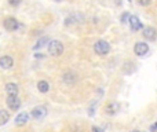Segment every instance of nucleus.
Here are the masks:
<instances>
[{
  "label": "nucleus",
  "instance_id": "obj_23",
  "mask_svg": "<svg viewBox=\"0 0 157 132\" xmlns=\"http://www.w3.org/2000/svg\"><path fill=\"white\" fill-rule=\"evenodd\" d=\"M58 2H59V0H58Z\"/></svg>",
  "mask_w": 157,
  "mask_h": 132
},
{
  "label": "nucleus",
  "instance_id": "obj_20",
  "mask_svg": "<svg viewBox=\"0 0 157 132\" xmlns=\"http://www.w3.org/2000/svg\"><path fill=\"white\" fill-rule=\"evenodd\" d=\"M92 131H94V132H103L101 128H98V127H92Z\"/></svg>",
  "mask_w": 157,
  "mask_h": 132
},
{
  "label": "nucleus",
  "instance_id": "obj_12",
  "mask_svg": "<svg viewBox=\"0 0 157 132\" xmlns=\"http://www.w3.org/2000/svg\"><path fill=\"white\" fill-rule=\"evenodd\" d=\"M63 81L66 84H69V85H72V84H75L77 81V74H75L73 72H66L63 74Z\"/></svg>",
  "mask_w": 157,
  "mask_h": 132
},
{
  "label": "nucleus",
  "instance_id": "obj_14",
  "mask_svg": "<svg viewBox=\"0 0 157 132\" xmlns=\"http://www.w3.org/2000/svg\"><path fill=\"white\" fill-rule=\"evenodd\" d=\"M37 89L41 92V94H46V92H48V89H50V84L47 83L46 80H40L37 83Z\"/></svg>",
  "mask_w": 157,
  "mask_h": 132
},
{
  "label": "nucleus",
  "instance_id": "obj_2",
  "mask_svg": "<svg viewBox=\"0 0 157 132\" xmlns=\"http://www.w3.org/2000/svg\"><path fill=\"white\" fill-rule=\"evenodd\" d=\"M94 51L97 52L98 55H106L110 51V44L106 40H98L97 43L94 44Z\"/></svg>",
  "mask_w": 157,
  "mask_h": 132
},
{
  "label": "nucleus",
  "instance_id": "obj_16",
  "mask_svg": "<svg viewBox=\"0 0 157 132\" xmlns=\"http://www.w3.org/2000/svg\"><path fill=\"white\" fill-rule=\"evenodd\" d=\"M117 107H119V105H117V103H110L109 106H106V113H108V114L116 113V109Z\"/></svg>",
  "mask_w": 157,
  "mask_h": 132
},
{
  "label": "nucleus",
  "instance_id": "obj_7",
  "mask_svg": "<svg viewBox=\"0 0 157 132\" xmlns=\"http://www.w3.org/2000/svg\"><path fill=\"white\" fill-rule=\"evenodd\" d=\"M47 116V109L44 106H36L32 110V117L35 120H43Z\"/></svg>",
  "mask_w": 157,
  "mask_h": 132
},
{
  "label": "nucleus",
  "instance_id": "obj_1",
  "mask_svg": "<svg viewBox=\"0 0 157 132\" xmlns=\"http://www.w3.org/2000/svg\"><path fill=\"white\" fill-rule=\"evenodd\" d=\"M48 52L51 57H61L63 52V44L58 40H52L48 43Z\"/></svg>",
  "mask_w": 157,
  "mask_h": 132
},
{
  "label": "nucleus",
  "instance_id": "obj_5",
  "mask_svg": "<svg viewBox=\"0 0 157 132\" xmlns=\"http://www.w3.org/2000/svg\"><path fill=\"white\" fill-rule=\"evenodd\" d=\"M142 36L149 41H155L156 36H157V30L153 26H146V28H144V30H142Z\"/></svg>",
  "mask_w": 157,
  "mask_h": 132
},
{
  "label": "nucleus",
  "instance_id": "obj_22",
  "mask_svg": "<svg viewBox=\"0 0 157 132\" xmlns=\"http://www.w3.org/2000/svg\"><path fill=\"white\" fill-rule=\"evenodd\" d=\"M132 132H141V131H132Z\"/></svg>",
  "mask_w": 157,
  "mask_h": 132
},
{
  "label": "nucleus",
  "instance_id": "obj_11",
  "mask_svg": "<svg viewBox=\"0 0 157 132\" xmlns=\"http://www.w3.org/2000/svg\"><path fill=\"white\" fill-rule=\"evenodd\" d=\"M28 121H29V114L28 113H19L18 116L15 117V125H18V127L25 125Z\"/></svg>",
  "mask_w": 157,
  "mask_h": 132
},
{
  "label": "nucleus",
  "instance_id": "obj_13",
  "mask_svg": "<svg viewBox=\"0 0 157 132\" xmlns=\"http://www.w3.org/2000/svg\"><path fill=\"white\" fill-rule=\"evenodd\" d=\"M10 121V113L4 109H0V125H4Z\"/></svg>",
  "mask_w": 157,
  "mask_h": 132
},
{
  "label": "nucleus",
  "instance_id": "obj_21",
  "mask_svg": "<svg viewBox=\"0 0 157 132\" xmlns=\"http://www.w3.org/2000/svg\"><path fill=\"white\" fill-rule=\"evenodd\" d=\"M156 124H153V125H150V132H156Z\"/></svg>",
  "mask_w": 157,
  "mask_h": 132
},
{
  "label": "nucleus",
  "instance_id": "obj_6",
  "mask_svg": "<svg viewBox=\"0 0 157 132\" xmlns=\"http://www.w3.org/2000/svg\"><path fill=\"white\" fill-rule=\"evenodd\" d=\"M127 24H130V28L132 32H138V30L142 29V22L139 21V18L136 15H130Z\"/></svg>",
  "mask_w": 157,
  "mask_h": 132
},
{
  "label": "nucleus",
  "instance_id": "obj_15",
  "mask_svg": "<svg viewBox=\"0 0 157 132\" xmlns=\"http://www.w3.org/2000/svg\"><path fill=\"white\" fill-rule=\"evenodd\" d=\"M48 43V37H41L40 40L36 43V46L33 47V50H39V48H41V47H44L46 44Z\"/></svg>",
  "mask_w": 157,
  "mask_h": 132
},
{
  "label": "nucleus",
  "instance_id": "obj_8",
  "mask_svg": "<svg viewBox=\"0 0 157 132\" xmlns=\"http://www.w3.org/2000/svg\"><path fill=\"white\" fill-rule=\"evenodd\" d=\"M6 102H7V106L10 110L15 111L21 107V100L18 99V96H8L7 99H6Z\"/></svg>",
  "mask_w": 157,
  "mask_h": 132
},
{
  "label": "nucleus",
  "instance_id": "obj_17",
  "mask_svg": "<svg viewBox=\"0 0 157 132\" xmlns=\"http://www.w3.org/2000/svg\"><path fill=\"white\" fill-rule=\"evenodd\" d=\"M128 18H130V14L125 11L124 14H121V17H120V21H121V24H127V22H128Z\"/></svg>",
  "mask_w": 157,
  "mask_h": 132
},
{
  "label": "nucleus",
  "instance_id": "obj_3",
  "mask_svg": "<svg viewBox=\"0 0 157 132\" xmlns=\"http://www.w3.org/2000/svg\"><path fill=\"white\" fill-rule=\"evenodd\" d=\"M3 26H4L8 32H15L19 28V22L17 21L14 17H8V18H6L4 21H3Z\"/></svg>",
  "mask_w": 157,
  "mask_h": 132
},
{
  "label": "nucleus",
  "instance_id": "obj_19",
  "mask_svg": "<svg viewBox=\"0 0 157 132\" xmlns=\"http://www.w3.org/2000/svg\"><path fill=\"white\" fill-rule=\"evenodd\" d=\"M138 3L141 6H144V7H146V6H149L152 3V0H138Z\"/></svg>",
  "mask_w": 157,
  "mask_h": 132
},
{
  "label": "nucleus",
  "instance_id": "obj_18",
  "mask_svg": "<svg viewBox=\"0 0 157 132\" xmlns=\"http://www.w3.org/2000/svg\"><path fill=\"white\" fill-rule=\"evenodd\" d=\"M8 3H10L13 7H17V6H19L22 3V0H8Z\"/></svg>",
  "mask_w": 157,
  "mask_h": 132
},
{
  "label": "nucleus",
  "instance_id": "obj_4",
  "mask_svg": "<svg viewBox=\"0 0 157 132\" xmlns=\"http://www.w3.org/2000/svg\"><path fill=\"white\" fill-rule=\"evenodd\" d=\"M134 52H135V55H138V57H145V55L149 52V46H147L146 43L139 41V43H136L135 47H134Z\"/></svg>",
  "mask_w": 157,
  "mask_h": 132
},
{
  "label": "nucleus",
  "instance_id": "obj_10",
  "mask_svg": "<svg viewBox=\"0 0 157 132\" xmlns=\"http://www.w3.org/2000/svg\"><path fill=\"white\" fill-rule=\"evenodd\" d=\"M13 65H14V59L11 57L3 55V57L0 58V67H2V69H10Z\"/></svg>",
  "mask_w": 157,
  "mask_h": 132
},
{
  "label": "nucleus",
  "instance_id": "obj_9",
  "mask_svg": "<svg viewBox=\"0 0 157 132\" xmlns=\"http://www.w3.org/2000/svg\"><path fill=\"white\" fill-rule=\"evenodd\" d=\"M6 92H7L8 96H18V85L15 83H8L6 84Z\"/></svg>",
  "mask_w": 157,
  "mask_h": 132
}]
</instances>
